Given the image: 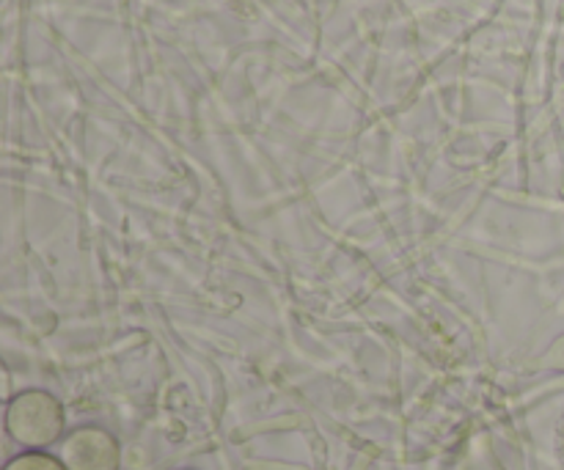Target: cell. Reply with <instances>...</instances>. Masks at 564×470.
Returning <instances> with one entry per match:
<instances>
[{
	"instance_id": "cell-1",
	"label": "cell",
	"mask_w": 564,
	"mask_h": 470,
	"mask_svg": "<svg viewBox=\"0 0 564 470\" xmlns=\"http://www.w3.org/2000/svg\"><path fill=\"white\" fill-rule=\"evenodd\" d=\"M3 427L22 451H47L50 446L64 440V405L44 389L20 391L6 405Z\"/></svg>"
},
{
	"instance_id": "cell-2",
	"label": "cell",
	"mask_w": 564,
	"mask_h": 470,
	"mask_svg": "<svg viewBox=\"0 0 564 470\" xmlns=\"http://www.w3.org/2000/svg\"><path fill=\"white\" fill-rule=\"evenodd\" d=\"M58 457L66 470H119V440L97 424H86L64 435L58 444Z\"/></svg>"
},
{
	"instance_id": "cell-3",
	"label": "cell",
	"mask_w": 564,
	"mask_h": 470,
	"mask_svg": "<svg viewBox=\"0 0 564 470\" xmlns=\"http://www.w3.org/2000/svg\"><path fill=\"white\" fill-rule=\"evenodd\" d=\"M3 470H66V466L58 455H50V451H20L6 462Z\"/></svg>"
}]
</instances>
